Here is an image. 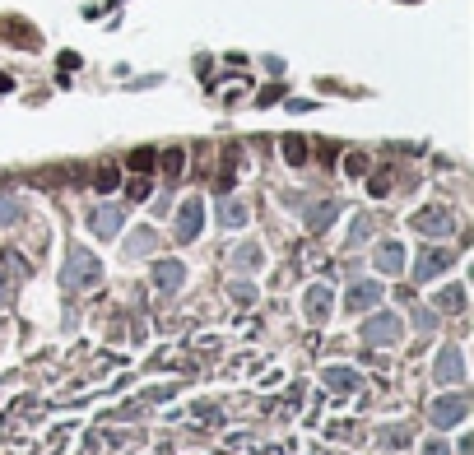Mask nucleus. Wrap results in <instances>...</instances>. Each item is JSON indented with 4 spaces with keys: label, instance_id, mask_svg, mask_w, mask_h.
<instances>
[{
    "label": "nucleus",
    "instance_id": "f257e3e1",
    "mask_svg": "<svg viewBox=\"0 0 474 455\" xmlns=\"http://www.w3.org/2000/svg\"><path fill=\"white\" fill-rule=\"evenodd\" d=\"M102 284V260L93 251H84V246H70L66 251V265H61V289L70 293H88Z\"/></svg>",
    "mask_w": 474,
    "mask_h": 455
},
{
    "label": "nucleus",
    "instance_id": "f03ea898",
    "mask_svg": "<svg viewBox=\"0 0 474 455\" xmlns=\"http://www.w3.org/2000/svg\"><path fill=\"white\" fill-rule=\"evenodd\" d=\"M396 339H400V316H391V311H377V316H367V321H363V344H367V348L396 344Z\"/></svg>",
    "mask_w": 474,
    "mask_h": 455
},
{
    "label": "nucleus",
    "instance_id": "7ed1b4c3",
    "mask_svg": "<svg viewBox=\"0 0 474 455\" xmlns=\"http://www.w3.org/2000/svg\"><path fill=\"white\" fill-rule=\"evenodd\" d=\"M200 228H205V200L191 195V200L177 210V242H196Z\"/></svg>",
    "mask_w": 474,
    "mask_h": 455
},
{
    "label": "nucleus",
    "instance_id": "20e7f679",
    "mask_svg": "<svg viewBox=\"0 0 474 455\" xmlns=\"http://www.w3.org/2000/svg\"><path fill=\"white\" fill-rule=\"evenodd\" d=\"M432 377L442 381V386H461L465 381V358H461V348L456 344H446L437 353V363H432Z\"/></svg>",
    "mask_w": 474,
    "mask_h": 455
},
{
    "label": "nucleus",
    "instance_id": "39448f33",
    "mask_svg": "<svg viewBox=\"0 0 474 455\" xmlns=\"http://www.w3.org/2000/svg\"><path fill=\"white\" fill-rule=\"evenodd\" d=\"M465 413H470L465 395H442V400H432V427H456Z\"/></svg>",
    "mask_w": 474,
    "mask_h": 455
},
{
    "label": "nucleus",
    "instance_id": "423d86ee",
    "mask_svg": "<svg viewBox=\"0 0 474 455\" xmlns=\"http://www.w3.org/2000/svg\"><path fill=\"white\" fill-rule=\"evenodd\" d=\"M414 228H419L423 237H451L456 233V219L446 210H423V214H414Z\"/></svg>",
    "mask_w": 474,
    "mask_h": 455
},
{
    "label": "nucleus",
    "instance_id": "0eeeda50",
    "mask_svg": "<svg viewBox=\"0 0 474 455\" xmlns=\"http://www.w3.org/2000/svg\"><path fill=\"white\" fill-rule=\"evenodd\" d=\"M122 223H126V214L117 210V205H98V210L88 214V228H93L98 237H117L122 233Z\"/></svg>",
    "mask_w": 474,
    "mask_h": 455
},
{
    "label": "nucleus",
    "instance_id": "6e6552de",
    "mask_svg": "<svg viewBox=\"0 0 474 455\" xmlns=\"http://www.w3.org/2000/svg\"><path fill=\"white\" fill-rule=\"evenodd\" d=\"M372 260H377L381 274H400V269H405V246H400V242H381Z\"/></svg>",
    "mask_w": 474,
    "mask_h": 455
},
{
    "label": "nucleus",
    "instance_id": "1a4fd4ad",
    "mask_svg": "<svg viewBox=\"0 0 474 455\" xmlns=\"http://www.w3.org/2000/svg\"><path fill=\"white\" fill-rule=\"evenodd\" d=\"M154 284L163 293H177L182 284H186V269L177 265V260H158V265H154Z\"/></svg>",
    "mask_w": 474,
    "mask_h": 455
},
{
    "label": "nucleus",
    "instance_id": "9d476101",
    "mask_svg": "<svg viewBox=\"0 0 474 455\" xmlns=\"http://www.w3.org/2000/svg\"><path fill=\"white\" fill-rule=\"evenodd\" d=\"M377 298H381V289H377L372 279H363V284H353V289H349V307H353V311L377 307Z\"/></svg>",
    "mask_w": 474,
    "mask_h": 455
},
{
    "label": "nucleus",
    "instance_id": "9b49d317",
    "mask_svg": "<svg viewBox=\"0 0 474 455\" xmlns=\"http://www.w3.org/2000/svg\"><path fill=\"white\" fill-rule=\"evenodd\" d=\"M307 316L312 321H326V316H331V289H326V284H316V289L307 293Z\"/></svg>",
    "mask_w": 474,
    "mask_h": 455
},
{
    "label": "nucleus",
    "instance_id": "f8f14e48",
    "mask_svg": "<svg viewBox=\"0 0 474 455\" xmlns=\"http://www.w3.org/2000/svg\"><path fill=\"white\" fill-rule=\"evenodd\" d=\"M451 260H456L451 251H428V255L419 260V269H414V274H419V279H432V274H442V269L451 265Z\"/></svg>",
    "mask_w": 474,
    "mask_h": 455
},
{
    "label": "nucleus",
    "instance_id": "ddd939ff",
    "mask_svg": "<svg viewBox=\"0 0 474 455\" xmlns=\"http://www.w3.org/2000/svg\"><path fill=\"white\" fill-rule=\"evenodd\" d=\"M261 260H265V251H261V246H256V242H242V246H232V265H237V269H256V265H261Z\"/></svg>",
    "mask_w": 474,
    "mask_h": 455
},
{
    "label": "nucleus",
    "instance_id": "4468645a",
    "mask_svg": "<svg viewBox=\"0 0 474 455\" xmlns=\"http://www.w3.org/2000/svg\"><path fill=\"white\" fill-rule=\"evenodd\" d=\"M219 223H223V228H242V223H247V205H237V200L219 205Z\"/></svg>",
    "mask_w": 474,
    "mask_h": 455
},
{
    "label": "nucleus",
    "instance_id": "2eb2a0df",
    "mask_svg": "<svg viewBox=\"0 0 474 455\" xmlns=\"http://www.w3.org/2000/svg\"><path fill=\"white\" fill-rule=\"evenodd\" d=\"M154 246H158V237L149 233V228H140V233H135L131 242H126V251H131V255H149V251H154Z\"/></svg>",
    "mask_w": 474,
    "mask_h": 455
},
{
    "label": "nucleus",
    "instance_id": "dca6fc26",
    "mask_svg": "<svg viewBox=\"0 0 474 455\" xmlns=\"http://www.w3.org/2000/svg\"><path fill=\"white\" fill-rule=\"evenodd\" d=\"M326 386H335V390H353V386H358V377H353L349 367H331V372H326Z\"/></svg>",
    "mask_w": 474,
    "mask_h": 455
},
{
    "label": "nucleus",
    "instance_id": "f3484780",
    "mask_svg": "<svg viewBox=\"0 0 474 455\" xmlns=\"http://www.w3.org/2000/svg\"><path fill=\"white\" fill-rule=\"evenodd\" d=\"M437 307L442 311H465V289H442L437 293Z\"/></svg>",
    "mask_w": 474,
    "mask_h": 455
},
{
    "label": "nucleus",
    "instance_id": "a211bd4d",
    "mask_svg": "<svg viewBox=\"0 0 474 455\" xmlns=\"http://www.w3.org/2000/svg\"><path fill=\"white\" fill-rule=\"evenodd\" d=\"M19 200H10V195H0V228H10V223H19Z\"/></svg>",
    "mask_w": 474,
    "mask_h": 455
},
{
    "label": "nucleus",
    "instance_id": "6ab92c4d",
    "mask_svg": "<svg viewBox=\"0 0 474 455\" xmlns=\"http://www.w3.org/2000/svg\"><path fill=\"white\" fill-rule=\"evenodd\" d=\"M284 158H288V163H302V158H307V145H302L298 135H288V140H284Z\"/></svg>",
    "mask_w": 474,
    "mask_h": 455
},
{
    "label": "nucleus",
    "instance_id": "aec40b11",
    "mask_svg": "<svg viewBox=\"0 0 474 455\" xmlns=\"http://www.w3.org/2000/svg\"><path fill=\"white\" fill-rule=\"evenodd\" d=\"M307 223H312V228H331V223H335V205H316Z\"/></svg>",
    "mask_w": 474,
    "mask_h": 455
},
{
    "label": "nucleus",
    "instance_id": "412c9836",
    "mask_svg": "<svg viewBox=\"0 0 474 455\" xmlns=\"http://www.w3.org/2000/svg\"><path fill=\"white\" fill-rule=\"evenodd\" d=\"M381 437H386V446H400V451L409 446V427H386Z\"/></svg>",
    "mask_w": 474,
    "mask_h": 455
},
{
    "label": "nucleus",
    "instance_id": "4be33fe9",
    "mask_svg": "<svg viewBox=\"0 0 474 455\" xmlns=\"http://www.w3.org/2000/svg\"><path fill=\"white\" fill-rule=\"evenodd\" d=\"M131 167H135V172H149V167H154V154H149V149H135V154H131Z\"/></svg>",
    "mask_w": 474,
    "mask_h": 455
},
{
    "label": "nucleus",
    "instance_id": "5701e85b",
    "mask_svg": "<svg viewBox=\"0 0 474 455\" xmlns=\"http://www.w3.org/2000/svg\"><path fill=\"white\" fill-rule=\"evenodd\" d=\"M93 186L98 190H117V167H102L98 177H93Z\"/></svg>",
    "mask_w": 474,
    "mask_h": 455
},
{
    "label": "nucleus",
    "instance_id": "b1692460",
    "mask_svg": "<svg viewBox=\"0 0 474 455\" xmlns=\"http://www.w3.org/2000/svg\"><path fill=\"white\" fill-rule=\"evenodd\" d=\"M232 298H237V302H256V284L237 279V284H232Z\"/></svg>",
    "mask_w": 474,
    "mask_h": 455
},
{
    "label": "nucleus",
    "instance_id": "393cba45",
    "mask_svg": "<svg viewBox=\"0 0 474 455\" xmlns=\"http://www.w3.org/2000/svg\"><path fill=\"white\" fill-rule=\"evenodd\" d=\"M414 325H419V330H432V325H437V316H432L428 307H414Z\"/></svg>",
    "mask_w": 474,
    "mask_h": 455
},
{
    "label": "nucleus",
    "instance_id": "a878e982",
    "mask_svg": "<svg viewBox=\"0 0 474 455\" xmlns=\"http://www.w3.org/2000/svg\"><path fill=\"white\" fill-rule=\"evenodd\" d=\"M131 195H135V200H149V195H154V186H149V181H131Z\"/></svg>",
    "mask_w": 474,
    "mask_h": 455
},
{
    "label": "nucleus",
    "instance_id": "bb28decb",
    "mask_svg": "<svg viewBox=\"0 0 474 455\" xmlns=\"http://www.w3.org/2000/svg\"><path fill=\"white\" fill-rule=\"evenodd\" d=\"M163 167H167V172H182V149H172V154H163Z\"/></svg>",
    "mask_w": 474,
    "mask_h": 455
},
{
    "label": "nucleus",
    "instance_id": "cd10ccee",
    "mask_svg": "<svg viewBox=\"0 0 474 455\" xmlns=\"http://www.w3.org/2000/svg\"><path fill=\"white\" fill-rule=\"evenodd\" d=\"M14 298V284H10V279H5V274H0V307H5V302H10Z\"/></svg>",
    "mask_w": 474,
    "mask_h": 455
},
{
    "label": "nucleus",
    "instance_id": "c85d7f7f",
    "mask_svg": "<svg viewBox=\"0 0 474 455\" xmlns=\"http://www.w3.org/2000/svg\"><path fill=\"white\" fill-rule=\"evenodd\" d=\"M423 455H451V451H446V442H428V446H423Z\"/></svg>",
    "mask_w": 474,
    "mask_h": 455
}]
</instances>
